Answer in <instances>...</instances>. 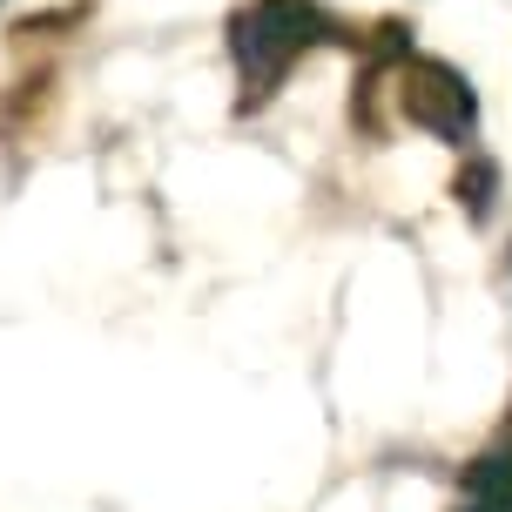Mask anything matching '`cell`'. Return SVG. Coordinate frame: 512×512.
Masks as SVG:
<instances>
[{"instance_id": "1", "label": "cell", "mask_w": 512, "mask_h": 512, "mask_svg": "<svg viewBox=\"0 0 512 512\" xmlns=\"http://www.w3.org/2000/svg\"><path fill=\"white\" fill-rule=\"evenodd\" d=\"M324 34H331V21L310 0H250V7H236L230 54H236V75H243V102H263L290 75V61H304Z\"/></svg>"}, {"instance_id": "2", "label": "cell", "mask_w": 512, "mask_h": 512, "mask_svg": "<svg viewBox=\"0 0 512 512\" xmlns=\"http://www.w3.org/2000/svg\"><path fill=\"white\" fill-rule=\"evenodd\" d=\"M398 108H405L418 128H432L445 142H465L472 122H479V102H472V81L459 68H445L432 54H411L398 68Z\"/></svg>"}, {"instance_id": "3", "label": "cell", "mask_w": 512, "mask_h": 512, "mask_svg": "<svg viewBox=\"0 0 512 512\" xmlns=\"http://www.w3.org/2000/svg\"><path fill=\"white\" fill-rule=\"evenodd\" d=\"M492 189H499V169L472 155V162L459 169V203L472 209V216H492Z\"/></svg>"}]
</instances>
